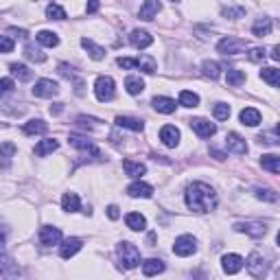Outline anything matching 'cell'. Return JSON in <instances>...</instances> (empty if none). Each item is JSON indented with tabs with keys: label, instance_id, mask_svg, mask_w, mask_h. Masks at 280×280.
Listing matches in <instances>:
<instances>
[{
	"label": "cell",
	"instance_id": "obj_48",
	"mask_svg": "<svg viewBox=\"0 0 280 280\" xmlns=\"http://www.w3.org/2000/svg\"><path fill=\"white\" fill-rule=\"evenodd\" d=\"M9 270H11V259H7V256H2V259H0V280L7 278Z\"/></svg>",
	"mask_w": 280,
	"mask_h": 280
},
{
	"label": "cell",
	"instance_id": "obj_47",
	"mask_svg": "<svg viewBox=\"0 0 280 280\" xmlns=\"http://www.w3.org/2000/svg\"><path fill=\"white\" fill-rule=\"evenodd\" d=\"M13 40L11 37H7V35H0V53H11L13 51Z\"/></svg>",
	"mask_w": 280,
	"mask_h": 280
},
{
	"label": "cell",
	"instance_id": "obj_51",
	"mask_svg": "<svg viewBox=\"0 0 280 280\" xmlns=\"http://www.w3.org/2000/svg\"><path fill=\"white\" fill-rule=\"evenodd\" d=\"M59 75L66 77V79H75V70L68 64H59Z\"/></svg>",
	"mask_w": 280,
	"mask_h": 280
},
{
	"label": "cell",
	"instance_id": "obj_36",
	"mask_svg": "<svg viewBox=\"0 0 280 280\" xmlns=\"http://www.w3.org/2000/svg\"><path fill=\"white\" fill-rule=\"evenodd\" d=\"M261 77H263V81H267L272 88H278V84H280V70L278 68H263Z\"/></svg>",
	"mask_w": 280,
	"mask_h": 280
},
{
	"label": "cell",
	"instance_id": "obj_12",
	"mask_svg": "<svg viewBox=\"0 0 280 280\" xmlns=\"http://www.w3.org/2000/svg\"><path fill=\"white\" fill-rule=\"evenodd\" d=\"M160 140L164 142L167 147H178L180 145V129L175 127V125H164L160 129Z\"/></svg>",
	"mask_w": 280,
	"mask_h": 280
},
{
	"label": "cell",
	"instance_id": "obj_31",
	"mask_svg": "<svg viewBox=\"0 0 280 280\" xmlns=\"http://www.w3.org/2000/svg\"><path fill=\"white\" fill-rule=\"evenodd\" d=\"M116 125L118 127H125V129H131V131H142V120L138 118H131V116H118L116 118Z\"/></svg>",
	"mask_w": 280,
	"mask_h": 280
},
{
	"label": "cell",
	"instance_id": "obj_49",
	"mask_svg": "<svg viewBox=\"0 0 280 280\" xmlns=\"http://www.w3.org/2000/svg\"><path fill=\"white\" fill-rule=\"evenodd\" d=\"M15 88L13 79H0V94H7V92H11Z\"/></svg>",
	"mask_w": 280,
	"mask_h": 280
},
{
	"label": "cell",
	"instance_id": "obj_1",
	"mask_svg": "<svg viewBox=\"0 0 280 280\" xmlns=\"http://www.w3.org/2000/svg\"><path fill=\"white\" fill-rule=\"evenodd\" d=\"M186 206L193 212H210L217 206V193L204 182H193L186 188Z\"/></svg>",
	"mask_w": 280,
	"mask_h": 280
},
{
	"label": "cell",
	"instance_id": "obj_42",
	"mask_svg": "<svg viewBox=\"0 0 280 280\" xmlns=\"http://www.w3.org/2000/svg\"><path fill=\"white\" fill-rule=\"evenodd\" d=\"M256 197H259V199H265V201H278V195L274 193L272 188H256Z\"/></svg>",
	"mask_w": 280,
	"mask_h": 280
},
{
	"label": "cell",
	"instance_id": "obj_41",
	"mask_svg": "<svg viewBox=\"0 0 280 280\" xmlns=\"http://www.w3.org/2000/svg\"><path fill=\"white\" fill-rule=\"evenodd\" d=\"M212 114H215L217 120H228L230 118V105L228 103H217V105L212 107Z\"/></svg>",
	"mask_w": 280,
	"mask_h": 280
},
{
	"label": "cell",
	"instance_id": "obj_38",
	"mask_svg": "<svg viewBox=\"0 0 280 280\" xmlns=\"http://www.w3.org/2000/svg\"><path fill=\"white\" fill-rule=\"evenodd\" d=\"M180 103H182L184 107H197L199 105V96L190 90H182L180 92Z\"/></svg>",
	"mask_w": 280,
	"mask_h": 280
},
{
	"label": "cell",
	"instance_id": "obj_13",
	"mask_svg": "<svg viewBox=\"0 0 280 280\" xmlns=\"http://www.w3.org/2000/svg\"><path fill=\"white\" fill-rule=\"evenodd\" d=\"M221 265H223V272L226 274H239L243 270V259L239 254H226L221 259Z\"/></svg>",
	"mask_w": 280,
	"mask_h": 280
},
{
	"label": "cell",
	"instance_id": "obj_16",
	"mask_svg": "<svg viewBox=\"0 0 280 280\" xmlns=\"http://www.w3.org/2000/svg\"><path fill=\"white\" fill-rule=\"evenodd\" d=\"M129 42H131V46H134V48H147V46H151V44H153V37L147 31L136 29V31H131Z\"/></svg>",
	"mask_w": 280,
	"mask_h": 280
},
{
	"label": "cell",
	"instance_id": "obj_3",
	"mask_svg": "<svg viewBox=\"0 0 280 280\" xmlns=\"http://www.w3.org/2000/svg\"><path fill=\"white\" fill-rule=\"evenodd\" d=\"M114 92H116V84H114L112 77H98L96 84H94V94L98 101H112Z\"/></svg>",
	"mask_w": 280,
	"mask_h": 280
},
{
	"label": "cell",
	"instance_id": "obj_26",
	"mask_svg": "<svg viewBox=\"0 0 280 280\" xmlns=\"http://www.w3.org/2000/svg\"><path fill=\"white\" fill-rule=\"evenodd\" d=\"M125 223H127L129 230H136V232H140V230L147 228V219L140 215V212H129L127 217H125Z\"/></svg>",
	"mask_w": 280,
	"mask_h": 280
},
{
	"label": "cell",
	"instance_id": "obj_39",
	"mask_svg": "<svg viewBox=\"0 0 280 280\" xmlns=\"http://www.w3.org/2000/svg\"><path fill=\"white\" fill-rule=\"evenodd\" d=\"M201 73L206 77H210V79H217L219 75H221V66L217 62H210V59H206L204 64H201Z\"/></svg>",
	"mask_w": 280,
	"mask_h": 280
},
{
	"label": "cell",
	"instance_id": "obj_27",
	"mask_svg": "<svg viewBox=\"0 0 280 280\" xmlns=\"http://www.w3.org/2000/svg\"><path fill=\"white\" fill-rule=\"evenodd\" d=\"M123 169L125 173L129 175V178H140V175H145L147 167L142 162H134V160H123Z\"/></svg>",
	"mask_w": 280,
	"mask_h": 280
},
{
	"label": "cell",
	"instance_id": "obj_24",
	"mask_svg": "<svg viewBox=\"0 0 280 280\" xmlns=\"http://www.w3.org/2000/svg\"><path fill=\"white\" fill-rule=\"evenodd\" d=\"M252 33L256 37H265L272 33V20L270 18H256V22L252 24Z\"/></svg>",
	"mask_w": 280,
	"mask_h": 280
},
{
	"label": "cell",
	"instance_id": "obj_5",
	"mask_svg": "<svg viewBox=\"0 0 280 280\" xmlns=\"http://www.w3.org/2000/svg\"><path fill=\"white\" fill-rule=\"evenodd\" d=\"M245 265H248V270H250V274L254 278H263L267 274V259L261 254V252H252V254L248 256V261H243Z\"/></svg>",
	"mask_w": 280,
	"mask_h": 280
},
{
	"label": "cell",
	"instance_id": "obj_23",
	"mask_svg": "<svg viewBox=\"0 0 280 280\" xmlns=\"http://www.w3.org/2000/svg\"><path fill=\"white\" fill-rule=\"evenodd\" d=\"M153 107L158 109V112H162V114H173L175 112V101L173 98H169V96H156L153 98Z\"/></svg>",
	"mask_w": 280,
	"mask_h": 280
},
{
	"label": "cell",
	"instance_id": "obj_33",
	"mask_svg": "<svg viewBox=\"0 0 280 280\" xmlns=\"http://www.w3.org/2000/svg\"><path fill=\"white\" fill-rule=\"evenodd\" d=\"M9 70H11V75L18 77L20 81H31L33 79V70H29L24 64H11Z\"/></svg>",
	"mask_w": 280,
	"mask_h": 280
},
{
	"label": "cell",
	"instance_id": "obj_19",
	"mask_svg": "<svg viewBox=\"0 0 280 280\" xmlns=\"http://www.w3.org/2000/svg\"><path fill=\"white\" fill-rule=\"evenodd\" d=\"M241 123L243 125H248V127H256V125L261 123V112L256 107H245V109H241Z\"/></svg>",
	"mask_w": 280,
	"mask_h": 280
},
{
	"label": "cell",
	"instance_id": "obj_44",
	"mask_svg": "<svg viewBox=\"0 0 280 280\" xmlns=\"http://www.w3.org/2000/svg\"><path fill=\"white\" fill-rule=\"evenodd\" d=\"M15 145L13 142H2L0 145V158H11V156H15Z\"/></svg>",
	"mask_w": 280,
	"mask_h": 280
},
{
	"label": "cell",
	"instance_id": "obj_29",
	"mask_svg": "<svg viewBox=\"0 0 280 280\" xmlns=\"http://www.w3.org/2000/svg\"><path fill=\"white\" fill-rule=\"evenodd\" d=\"M261 164H263V169H265V171H270V173H274V175L280 173V158L274 156V153H267V156H263Z\"/></svg>",
	"mask_w": 280,
	"mask_h": 280
},
{
	"label": "cell",
	"instance_id": "obj_6",
	"mask_svg": "<svg viewBox=\"0 0 280 280\" xmlns=\"http://www.w3.org/2000/svg\"><path fill=\"white\" fill-rule=\"evenodd\" d=\"M195 250H197V241L190 234H182L173 243V252L178 256H190V254H195Z\"/></svg>",
	"mask_w": 280,
	"mask_h": 280
},
{
	"label": "cell",
	"instance_id": "obj_4",
	"mask_svg": "<svg viewBox=\"0 0 280 280\" xmlns=\"http://www.w3.org/2000/svg\"><path fill=\"white\" fill-rule=\"evenodd\" d=\"M245 48H248L245 40H241V37H232V35L223 37V40L217 44V51L221 55H239V53H243Z\"/></svg>",
	"mask_w": 280,
	"mask_h": 280
},
{
	"label": "cell",
	"instance_id": "obj_8",
	"mask_svg": "<svg viewBox=\"0 0 280 280\" xmlns=\"http://www.w3.org/2000/svg\"><path fill=\"white\" fill-rule=\"evenodd\" d=\"M190 129H193L199 138H210V136L217 134V125L206 120V118H193L190 120Z\"/></svg>",
	"mask_w": 280,
	"mask_h": 280
},
{
	"label": "cell",
	"instance_id": "obj_50",
	"mask_svg": "<svg viewBox=\"0 0 280 280\" xmlns=\"http://www.w3.org/2000/svg\"><path fill=\"white\" fill-rule=\"evenodd\" d=\"M118 66H120V68H125V70H131V68H136V59H131V57H118Z\"/></svg>",
	"mask_w": 280,
	"mask_h": 280
},
{
	"label": "cell",
	"instance_id": "obj_2",
	"mask_svg": "<svg viewBox=\"0 0 280 280\" xmlns=\"http://www.w3.org/2000/svg\"><path fill=\"white\" fill-rule=\"evenodd\" d=\"M116 254H118V261L120 265L125 267V270H134V267H138L140 263V252L136 248L134 243H129V241H123V243L116 245Z\"/></svg>",
	"mask_w": 280,
	"mask_h": 280
},
{
	"label": "cell",
	"instance_id": "obj_9",
	"mask_svg": "<svg viewBox=\"0 0 280 280\" xmlns=\"http://www.w3.org/2000/svg\"><path fill=\"white\" fill-rule=\"evenodd\" d=\"M234 230H237V232H245V234H250V237H254V239H261V237H265V232H267V228L263 226V223H259V221L234 223Z\"/></svg>",
	"mask_w": 280,
	"mask_h": 280
},
{
	"label": "cell",
	"instance_id": "obj_52",
	"mask_svg": "<svg viewBox=\"0 0 280 280\" xmlns=\"http://www.w3.org/2000/svg\"><path fill=\"white\" fill-rule=\"evenodd\" d=\"M107 217H109V219H118V217H120L118 206H109V208H107Z\"/></svg>",
	"mask_w": 280,
	"mask_h": 280
},
{
	"label": "cell",
	"instance_id": "obj_20",
	"mask_svg": "<svg viewBox=\"0 0 280 280\" xmlns=\"http://www.w3.org/2000/svg\"><path fill=\"white\" fill-rule=\"evenodd\" d=\"M81 46L88 51V55H90L94 62H101L103 57H105V48H101L98 44H94L92 40H88V37H81Z\"/></svg>",
	"mask_w": 280,
	"mask_h": 280
},
{
	"label": "cell",
	"instance_id": "obj_15",
	"mask_svg": "<svg viewBox=\"0 0 280 280\" xmlns=\"http://www.w3.org/2000/svg\"><path fill=\"white\" fill-rule=\"evenodd\" d=\"M162 9V4L158 2V0H147V2H142L140 4V11H138V15H140V20H153L158 15V11Z\"/></svg>",
	"mask_w": 280,
	"mask_h": 280
},
{
	"label": "cell",
	"instance_id": "obj_17",
	"mask_svg": "<svg viewBox=\"0 0 280 280\" xmlns=\"http://www.w3.org/2000/svg\"><path fill=\"white\" fill-rule=\"evenodd\" d=\"M68 142H70V145H73V147H77V149H81V151H90V153H94V156H98V149L94 147V142H92V140H88V138H84V136L70 134Z\"/></svg>",
	"mask_w": 280,
	"mask_h": 280
},
{
	"label": "cell",
	"instance_id": "obj_57",
	"mask_svg": "<svg viewBox=\"0 0 280 280\" xmlns=\"http://www.w3.org/2000/svg\"><path fill=\"white\" fill-rule=\"evenodd\" d=\"M11 31H13L18 37H22V40H24V37H26V31H24V29H15V26H13V29H11Z\"/></svg>",
	"mask_w": 280,
	"mask_h": 280
},
{
	"label": "cell",
	"instance_id": "obj_18",
	"mask_svg": "<svg viewBox=\"0 0 280 280\" xmlns=\"http://www.w3.org/2000/svg\"><path fill=\"white\" fill-rule=\"evenodd\" d=\"M127 193L131 197H142V199H149V197L153 195V186L145 184V182H134V184H129Z\"/></svg>",
	"mask_w": 280,
	"mask_h": 280
},
{
	"label": "cell",
	"instance_id": "obj_21",
	"mask_svg": "<svg viewBox=\"0 0 280 280\" xmlns=\"http://www.w3.org/2000/svg\"><path fill=\"white\" fill-rule=\"evenodd\" d=\"M164 267H167V265H164L160 259H149V261L142 263V274L151 278V276H158V274H162Z\"/></svg>",
	"mask_w": 280,
	"mask_h": 280
},
{
	"label": "cell",
	"instance_id": "obj_22",
	"mask_svg": "<svg viewBox=\"0 0 280 280\" xmlns=\"http://www.w3.org/2000/svg\"><path fill=\"white\" fill-rule=\"evenodd\" d=\"M136 68H140L142 73H147V75H153L158 70V62L151 55H140V57L136 59Z\"/></svg>",
	"mask_w": 280,
	"mask_h": 280
},
{
	"label": "cell",
	"instance_id": "obj_45",
	"mask_svg": "<svg viewBox=\"0 0 280 280\" xmlns=\"http://www.w3.org/2000/svg\"><path fill=\"white\" fill-rule=\"evenodd\" d=\"M243 13H245V11L241 7H223V15H228V18H232V20L243 18Z\"/></svg>",
	"mask_w": 280,
	"mask_h": 280
},
{
	"label": "cell",
	"instance_id": "obj_11",
	"mask_svg": "<svg viewBox=\"0 0 280 280\" xmlns=\"http://www.w3.org/2000/svg\"><path fill=\"white\" fill-rule=\"evenodd\" d=\"M226 147H228V151L237 153V156L248 153V145H245V140L241 138L239 134H234V131H230V134L226 136Z\"/></svg>",
	"mask_w": 280,
	"mask_h": 280
},
{
	"label": "cell",
	"instance_id": "obj_43",
	"mask_svg": "<svg viewBox=\"0 0 280 280\" xmlns=\"http://www.w3.org/2000/svg\"><path fill=\"white\" fill-rule=\"evenodd\" d=\"M248 57L252 59V62H263V59L267 57V51H265V48H259V46H256V48H250Z\"/></svg>",
	"mask_w": 280,
	"mask_h": 280
},
{
	"label": "cell",
	"instance_id": "obj_35",
	"mask_svg": "<svg viewBox=\"0 0 280 280\" xmlns=\"http://www.w3.org/2000/svg\"><path fill=\"white\" fill-rule=\"evenodd\" d=\"M62 206H64V210H68V212H77L81 208V201H79V197H77V193H66L62 197Z\"/></svg>",
	"mask_w": 280,
	"mask_h": 280
},
{
	"label": "cell",
	"instance_id": "obj_30",
	"mask_svg": "<svg viewBox=\"0 0 280 280\" xmlns=\"http://www.w3.org/2000/svg\"><path fill=\"white\" fill-rule=\"evenodd\" d=\"M226 81H228V86L239 88V86L245 84V73H243V70H239V68H228Z\"/></svg>",
	"mask_w": 280,
	"mask_h": 280
},
{
	"label": "cell",
	"instance_id": "obj_37",
	"mask_svg": "<svg viewBox=\"0 0 280 280\" xmlns=\"http://www.w3.org/2000/svg\"><path fill=\"white\" fill-rule=\"evenodd\" d=\"M24 57H26V59H31V62H35V64L46 62V55H44V53L40 51V48L31 46V44H26V46H24Z\"/></svg>",
	"mask_w": 280,
	"mask_h": 280
},
{
	"label": "cell",
	"instance_id": "obj_10",
	"mask_svg": "<svg viewBox=\"0 0 280 280\" xmlns=\"http://www.w3.org/2000/svg\"><path fill=\"white\" fill-rule=\"evenodd\" d=\"M62 241V230L59 228H53V226H44L40 230V243L51 248V245H57Z\"/></svg>",
	"mask_w": 280,
	"mask_h": 280
},
{
	"label": "cell",
	"instance_id": "obj_46",
	"mask_svg": "<svg viewBox=\"0 0 280 280\" xmlns=\"http://www.w3.org/2000/svg\"><path fill=\"white\" fill-rule=\"evenodd\" d=\"M259 140L265 142V145H278V134H276V129H274V131H267V134H261Z\"/></svg>",
	"mask_w": 280,
	"mask_h": 280
},
{
	"label": "cell",
	"instance_id": "obj_14",
	"mask_svg": "<svg viewBox=\"0 0 280 280\" xmlns=\"http://www.w3.org/2000/svg\"><path fill=\"white\" fill-rule=\"evenodd\" d=\"M81 245H84V241L77 239V237L66 239L62 243V248H59V256H62V259H70V256H75L77 252L81 250Z\"/></svg>",
	"mask_w": 280,
	"mask_h": 280
},
{
	"label": "cell",
	"instance_id": "obj_53",
	"mask_svg": "<svg viewBox=\"0 0 280 280\" xmlns=\"http://www.w3.org/2000/svg\"><path fill=\"white\" fill-rule=\"evenodd\" d=\"M64 112V103H55L51 105V114H62Z\"/></svg>",
	"mask_w": 280,
	"mask_h": 280
},
{
	"label": "cell",
	"instance_id": "obj_54",
	"mask_svg": "<svg viewBox=\"0 0 280 280\" xmlns=\"http://www.w3.org/2000/svg\"><path fill=\"white\" fill-rule=\"evenodd\" d=\"M96 9H98V2H96V0H92V2H88V7H86V11H88V13H94Z\"/></svg>",
	"mask_w": 280,
	"mask_h": 280
},
{
	"label": "cell",
	"instance_id": "obj_55",
	"mask_svg": "<svg viewBox=\"0 0 280 280\" xmlns=\"http://www.w3.org/2000/svg\"><path fill=\"white\" fill-rule=\"evenodd\" d=\"M210 156H215L217 158V160H226V153H221V151H219V149H210Z\"/></svg>",
	"mask_w": 280,
	"mask_h": 280
},
{
	"label": "cell",
	"instance_id": "obj_7",
	"mask_svg": "<svg viewBox=\"0 0 280 280\" xmlns=\"http://www.w3.org/2000/svg\"><path fill=\"white\" fill-rule=\"evenodd\" d=\"M33 94L40 96V98H51L55 94H59V86L51 79H40V81H35V86H33Z\"/></svg>",
	"mask_w": 280,
	"mask_h": 280
},
{
	"label": "cell",
	"instance_id": "obj_32",
	"mask_svg": "<svg viewBox=\"0 0 280 280\" xmlns=\"http://www.w3.org/2000/svg\"><path fill=\"white\" fill-rule=\"evenodd\" d=\"M35 37H37V42H40L42 46H48V48H55L59 44L57 33H53V31H40Z\"/></svg>",
	"mask_w": 280,
	"mask_h": 280
},
{
	"label": "cell",
	"instance_id": "obj_25",
	"mask_svg": "<svg viewBox=\"0 0 280 280\" xmlns=\"http://www.w3.org/2000/svg\"><path fill=\"white\" fill-rule=\"evenodd\" d=\"M48 131V125L44 123L42 118H33L29 123H24V134L26 136H35V134H46Z\"/></svg>",
	"mask_w": 280,
	"mask_h": 280
},
{
	"label": "cell",
	"instance_id": "obj_40",
	"mask_svg": "<svg viewBox=\"0 0 280 280\" xmlns=\"http://www.w3.org/2000/svg\"><path fill=\"white\" fill-rule=\"evenodd\" d=\"M46 18L48 20H66V11L59 4H48L46 7Z\"/></svg>",
	"mask_w": 280,
	"mask_h": 280
},
{
	"label": "cell",
	"instance_id": "obj_58",
	"mask_svg": "<svg viewBox=\"0 0 280 280\" xmlns=\"http://www.w3.org/2000/svg\"><path fill=\"white\" fill-rule=\"evenodd\" d=\"M2 252H4V234L0 232V254H2Z\"/></svg>",
	"mask_w": 280,
	"mask_h": 280
},
{
	"label": "cell",
	"instance_id": "obj_34",
	"mask_svg": "<svg viewBox=\"0 0 280 280\" xmlns=\"http://www.w3.org/2000/svg\"><path fill=\"white\" fill-rule=\"evenodd\" d=\"M59 147V142L57 140H53V138H46V140H42L40 145L35 147V156H40V158H44V156H48V153H53L55 149Z\"/></svg>",
	"mask_w": 280,
	"mask_h": 280
},
{
	"label": "cell",
	"instance_id": "obj_28",
	"mask_svg": "<svg viewBox=\"0 0 280 280\" xmlns=\"http://www.w3.org/2000/svg\"><path fill=\"white\" fill-rule=\"evenodd\" d=\"M125 88H127V92L129 94H140L142 90H145V81L140 79V77H136V75H129L127 79H125Z\"/></svg>",
	"mask_w": 280,
	"mask_h": 280
},
{
	"label": "cell",
	"instance_id": "obj_56",
	"mask_svg": "<svg viewBox=\"0 0 280 280\" xmlns=\"http://www.w3.org/2000/svg\"><path fill=\"white\" fill-rule=\"evenodd\" d=\"M272 59H274V62H278V59H280V46L272 48Z\"/></svg>",
	"mask_w": 280,
	"mask_h": 280
}]
</instances>
